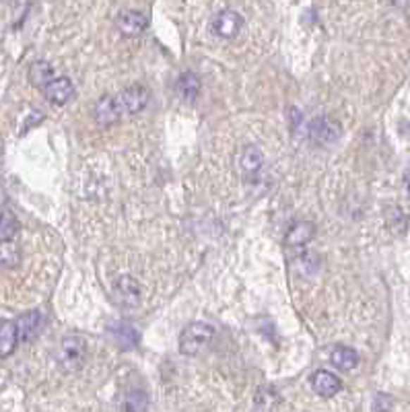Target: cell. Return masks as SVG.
Instances as JSON below:
<instances>
[{"label":"cell","instance_id":"15","mask_svg":"<svg viewBox=\"0 0 410 412\" xmlns=\"http://www.w3.org/2000/svg\"><path fill=\"white\" fill-rule=\"evenodd\" d=\"M330 363L340 371H353L359 365V355L349 347H336L330 355Z\"/></svg>","mask_w":410,"mask_h":412},{"label":"cell","instance_id":"13","mask_svg":"<svg viewBox=\"0 0 410 412\" xmlns=\"http://www.w3.org/2000/svg\"><path fill=\"white\" fill-rule=\"evenodd\" d=\"M316 227L309 220H297L291 225V229L287 231V246L291 247H303L307 246L313 239Z\"/></svg>","mask_w":410,"mask_h":412},{"label":"cell","instance_id":"22","mask_svg":"<svg viewBox=\"0 0 410 412\" xmlns=\"http://www.w3.org/2000/svg\"><path fill=\"white\" fill-rule=\"evenodd\" d=\"M4 204H6V192H4V190L0 188V208H2Z\"/></svg>","mask_w":410,"mask_h":412},{"label":"cell","instance_id":"3","mask_svg":"<svg viewBox=\"0 0 410 412\" xmlns=\"http://www.w3.org/2000/svg\"><path fill=\"white\" fill-rule=\"evenodd\" d=\"M111 297L113 301L118 303L120 307L124 309H130V307H138L140 305V285L132 276H122L113 282V289H111Z\"/></svg>","mask_w":410,"mask_h":412},{"label":"cell","instance_id":"12","mask_svg":"<svg viewBox=\"0 0 410 412\" xmlns=\"http://www.w3.org/2000/svg\"><path fill=\"white\" fill-rule=\"evenodd\" d=\"M122 116V108L118 104V97H101L97 104H95V120L101 124V126H110L116 124Z\"/></svg>","mask_w":410,"mask_h":412},{"label":"cell","instance_id":"4","mask_svg":"<svg viewBox=\"0 0 410 412\" xmlns=\"http://www.w3.org/2000/svg\"><path fill=\"white\" fill-rule=\"evenodd\" d=\"M244 27V19L235 11H220L213 19V31L223 39H233Z\"/></svg>","mask_w":410,"mask_h":412},{"label":"cell","instance_id":"16","mask_svg":"<svg viewBox=\"0 0 410 412\" xmlns=\"http://www.w3.org/2000/svg\"><path fill=\"white\" fill-rule=\"evenodd\" d=\"M175 91H178V95L184 99V101H196V97H198V93H200V79L196 77V75H192V73H184L182 77H180V81L175 85Z\"/></svg>","mask_w":410,"mask_h":412},{"label":"cell","instance_id":"6","mask_svg":"<svg viewBox=\"0 0 410 412\" xmlns=\"http://www.w3.org/2000/svg\"><path fill=\"white\" fill-rule=\"evenodd\" d=\"M262 165H264V153H262L258 146H254V144L244 146V149L240 151L237 159H235V167H237V171H240L244 177L256 175V173L262 169Z\"/></svg>","mask_w":410,"mask_h":412},{"label":"cell","instance_id":"21","mask_svg":"<svg viewBox=\"0 0 410 412\" xmlns=\"http://www.w3.org/2000/svg\"><path fill=\"white\" fill-rule=\"evenodd\" d=\"M124 408H126V411H144V408H147V400H144V396H142L140 392H132V394L126 398Z\"/></svg>","mask_w":410,"mask_h":412},{"label":"cell","instance_id":"10","mask_svg":"<svg viewBox=\"0 0 410 412\" xmlns=\"http://www.w3.org/2000/svg\"><path fill=\"white\" fill-rule=\"evenodd\" d=\"M311 387H313V392L318 394V396H322V398H332V396H336L338 392H340V380L334 375V373H330L326 369H320V371H316L313 375H311Z\"/></svg>","mask_w":410,"mask_h":412},{"label":"cell","instance_id":"14","mask_svg":"<svg viewBox=\"0 0 410 412\" xmlns=\"http://www.w3.org/2000/svg\"><path fill=\"white\" fill-rule=\"evenodd\" d=\"M19 342V332L17 324L11 320H0V358L13 355Z\"/></svg>","mask_w":410,"mask_h":412},{"label":"cell","instance_id":"9","mask_svg":"<svg viewBox=\"0 0 410 412\" xmlns=\"http://www.w3.org/2000/svg\"><path fill=\"white\" fill-rule=\"evenodd\" d=\"M309 132H311L309 137L313 138L318 144H330L340 137V126L336 122L328 120V118H318V120L311 122Z\"/></svg>","mask_w":410,"mask_h":412},{"label":"cell","instance_id":"18","mask_svg":"<svg viewBox=\"0 0 410 412\" xmlns=\"http://www.w3.org/2000/svg\"><path fill=\"white\" fill-rule=\"evenodd\" d=\"M111 334L113 338L118 340L120 347L128 349V347H137L138 344V332L130 324H118L111 328Z\"/></svg>","mask_w":410,"mask_h":412},{"label":"cell","instance_id":"2","mask_svg":"<svg viewBox=\"0 0 410 412\" xmlns=\"http://www.w3.org/2000/svg\"><path fill=\"white\" fill-rule=\"evenodd\" d=\"M87 355H89V349L82 336H66L62 338L58 347V363L62 365L64 371H70V373L81 371Z\"/></svg>","mask_w":410,"mask_h":412},{"label":"cell","instance_id":"20","mask_svg":"<svg viewBox=\"0 0 410 412\" xmlns=\"http://www.w3.org/2000/svg\"><path fill=\"white\" fill-rule=\"evenodd\" d=\"M19 231V223L17 217L8 211L0 213V242H11Z\"/></svg>","mask_w":410,"mask_h":412},{"label":"cell","instance_id":"19","mask_svg":"<svg viewBox=\"0 0 410 412\" xmlns=\"http://www.w3.org/2000/svg\"><path fill=\"white\" fill-rule=\"evenodd\" d=\"M19 262H21V251L13 244V239L0 242V264L6 268H15V266H19Z\"/></svg>","mask_w":410,"mask_h":412},{"label":"cell","instance_id":"7","mask_svg":"<svg viewBox=\"0 0 410 412\" xmlns=\"http://www.w3.org/2000/svg\"><path fill=\"white\" fill-rule=\"evenodd\" d=\"M116 25L120 29L122 35L126 37H137L144 29L149 27V17L140 11H124L118 15Z\"/></svg>","mask_w":410,"mask_h":412},{"label":"cell","instance_id":"17","mask_svg":"<svg viewBox=\"0 0 410 412\" xmlns=\"http://www.w3.org/2000/svg\"><path fill=\"white\" fill-rule=\"evenodd\" d=\"M52 79H54V68L48 62L39 60V62L31 64V68H29V81H31V85L44 89Z\"/></svg>","mask_w":410,"mask_h":412},{"label":"cell","instance_id":"5","mask_svg":"<svg viewBox=\"0 0 410 412\" xmlns=\"http://www.w3.org/2000/svg\"><path fill=\"white\" fill-rule=\"evenodd\" d=\"M118 104L122 108V113H138L147 108L149 104V91L142 85L128 87L126 91H122L118 95Z\"/></svg>","mask_w":410,"mask_h":412},{"label":"cell","instance_id":"1","mask_svg":"<svg viewBox=\"0 0 410 412\" xmlns=\"http://www.w3.org/2000/svg\"><path fill=\"white\" fill-rule=\"evenodd\" d=\"M215 338V328L204 322H192L180 334V351L186 357H198L204 353Z\"/></svg>","mask_w":410,"mask_h":412},{"label":"cell","instance_id":"8","mask_svg":"<svg viewBox=\"0 0 410 412\" xmlns=\"http://www.w3.org/2000/svg\"><path fill=\"white\" fill-rule=\"evenodd\" d=\"M44 95L50 104L54 106H64L66 101H70V97L75 95V85L70 79L60 77V79H52L44 87Z\"/></svg>","mask_w":410,"mask_h":412},{"label":"cell","instance_id":"11","mask_svg":"<svg viewBox=\"0 0 410 412\" xmlns=\"http://www.w3.org/2000/svg\"><path fill=\"white\" fill-rule=\"evenodd\" d=\"M15 324H17V332H19V340L31 342L33 338H37V334H39V330H42L44 316H42L37 309H33V311L23 313Z\"/></svg>","mask_w":410,"mask_h":412}]
</instances>
